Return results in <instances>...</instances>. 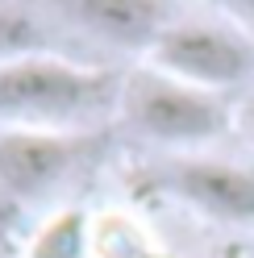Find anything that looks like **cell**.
Masks as SVG:
<instances>
[{
    "label": "cell",
    "mask_w": 254,
    "mask_h": 258,
    "mask_svg": "<svg viewBox=\"0 0 254 258\" xmlns=\"http://www.w3.org/2000/svg\"><path fill=\"white\" fill-rule=\"evenodd\" d=\"M125 75L104 67L67 62L58 54H34L0 67V129L42 134H96L117 117Z\"/></svg>",
    "instance_id": "obj_1"
},
{
    "label": "cell",
    "mask_w": 254,
    "mask_h": 258,
    "mask_svg": "<svg viewBox=\"0 0 254 258\" xmlns=\"http://www.w3.org/2000/svg\"><path fill=\"white\" fill-rule=\"evenodd\" d=\"M117 117L134 129L142 142L167 154H200L233 129V108L217 92L192 88L175 75L142 67L125 75Z\"/></svg>",
    "instance_id": "obj_2"
},
{
    "label": "cell",
    "mask_w": 254,
    "mask_h": 258,
    "mask_svg": "<svg viewBox=\"0 0 254 258\" xmlns=\"http://www.w3.org/2000/svg\"><path fill=\"white\" fill-rule=\"evenodd\" d=\"M96 134H42V129H0V204L25 208L58 196L88 171Z\"/></svg>",
    "instance_id": "obj_3"
},
{
    "label": "cell",
    "mask_w": 254,
    "mask_h": 258,
    "mask_svg": "<svg viewBox=\"0 0 254 258\" xmlns=\"http://www.w3.org/2000/svg\"><path fill=\"white\" fill-rule=\"evenodd\" d=\"M146 67L221 96L229 88H242L254 75V46L246 34H237V29L221 25V21L179 17L150 46Z\"/></svg>",
    "instance_id": "obj_4"
},
{
    "label": "cell",
    "mask_w": 254,
    "mask_h": 258,
    "mask_svg": "<svg viewBox=\"0 0 254 258\" xmlns=\"http://www.w3.org/2000/svg\"><path fill=\"white\" fill-rule=\"evenodd\" d=\"M146 187L179 200L187 213L217 225L254 229V167L209 154H167L146 175Z\"/></svg>",
    "instance_id": "obj_5"
},
{
    "label": "cell",
    "mask_w": 254,
    "mask_h": 258,
    "mask_svg": "<svg viewBox=\"0 0 254 258\" xmlns=\"http://www.w3.org/2000/svg\"><path fill=\"white\" fill-rule=\"evenodd\" d=\"M42 9L67 29L88 34L108 50L138 54H150L163 29L179 21L175 0H42Z\"/></svg>",
    "instance_id": "obj_6"
},
{
    "label": "cell",
    "mask_w": 254,
    "mask_h": 258,
    "mask_svg": "<svg viewBox=\"0 0 254 258\" xmlns=\"http://www.w3.org/2000/svg\"><path fill=\"white\" fill-rule=\"evenodd\" d=\"M34 54H54L50 46V13L29 0H0V67Z\"/></svg>",
    "instance_id": "obj_7"
},
{
    "label": "cell",
    "mask_w": 254,
    "mask_h": 258,
    "mask_svg": "<svg viewBox=\"0 0 254 258\" xmlns=\"http://www.w3.org/2000/svg\"><path fill=\"white\" fill-rule=\"evenodd\" d=\"M84 237H88L84 217L79 213H62L29 241V258H79L84 254Z\"/></svg>",
    "instance_id": "obj_8"
},
{
    "label": "cell",
    "mask_w": 254,
    "mask_h": 258,
    "mask_svg": "<svg viewBox=\"0 0 254 258\" xmlns=\"http://www.w3.org/2000/svg\"><path fill=\"white\" fill-rule=\"evenodd\" d=\"M233 129H237V134H242V138L250 142V150H254V92H250L246 100L233 108Z\"/></svg>",
    "instance_id": "obj_9"
},
{
    "label": "cell",
    "mask_w": 254,
    "mask_h": 258,
    "mask_svg": "<svg viewBox=\"0 0 254 258\" xmlns=\"http://www.w3.org/2000/svg\"><path fill=\"white\" fill-rule=\"evenodd\" d=\"M246 258H254V237H250V246H246Z\"/></svg>",
    "instance_id": "obj_10"
}]
</instances>
